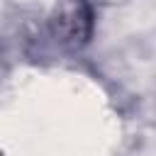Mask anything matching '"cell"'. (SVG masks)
Returning a JSON list of instances; mask_svg holds the SVG:
<instances>
[{
    "label": "cell",
    "instance_id": "cell-2",
    "mask_svg": "<svg viewBox=\"0 0 156 156\" xmlns=\"http://www.w3.org/2000/svg\"><path fill=\"white\" fill-rule=\"evenodd\" d=\"M100 2H127V0H100Z\"/></svg>",
    "mask_w": 156,
    "mask_h": 156
},
{
    "label": "cell",
    "instance_id": "cell-1",
    "mask_svg": "<svg viewBox=\"0 0 156 156\" xmlns=\"http://www.w3.org/2000/svg\"><path fill=\"white\" fill-rule=\"evenodd\" d=\"M46 29L63 51H80L95 29L93 0H58L46 20Z\"/></svg>",
    "mask_w": 156,
    "mask_h": 156
}]
</instances>
